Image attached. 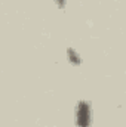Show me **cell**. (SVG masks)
<instances>
[{
  "mask_svg": "<svg viewBox=\"0 0 126 127\" xmlns=\"http://www.w3.org/2000/svg\"><path fill=\"white\" fill-rule=\"evenodd\" d=\"M92 124V106L89 100H79L76 105V126L91 127Z\"/></svg>",
  "mask_w": 126,
  "mask_h": 127,
  "instance_id": "cell-1",
  "label": "cell"
},
{
  "mask_svg": "<svg viewBox=\"0 0 126 127\" xmlns=\"http://www.w3.org/2000/svg\"><path fill=\"white\" fill-rule=\"evenodd\" d=\"M67 55H68V61L73 64V65H80L82 59H80L79 53H77L73 47H68V49H67Z\"/></svg>",
  "mask_w": 126,
  "mask_h": 127,
  "instance_id": "cell-2",
  "label": "cell"
},
{
  "mask_svg": "<svg viewBox=\"0 0 126 127\" xmlns=\"http://www.w3.org/2000/svg\"><path fill=\"white\" fill-rule=\"evenodd\" d=\"M55 1H57L58 7H61V9H63L64 6H65V0H55Z\"/></svg>",
  "mask_w": 126,
  "mask_h": 127,
  "instance_id": "cell-3",
  "label": "cell"
}]
</instances>
